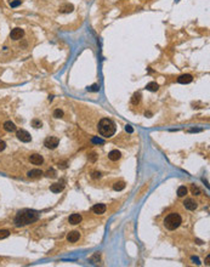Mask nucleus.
<instances>
[{
  "instance_id": "obj_1",
  "label": "nucleus",
  "mask_w": 210,
  "mask_h": 267,
  "mask_svg": "<svg viewBox=\"0 0 210 267\" xmlns=\"http://www.w3.org/2000/svg\"><path fill=\"white\" fill-rule=\"evenodd\" d=\"M40 217V214L38 211H35L33 209H23L19 210L17 215L15 216V226L16 227H23L29 223H33L35 221H38V219Z\"/></svg>"
},
{
  "instance_id": "obj_2",
  "label": "nucleus",
  "mask_w": 210,
  "mask_h": 267,
  "mask_svg": "<svg viewBox=\"0 0 210 267\" xmlns=\"http://www.w3.org/2000/svg\"><path fill=\"white\" fill-rule=\"evenodd\" d=\"M117 131L115 123L109 118H103L99 123V132L103 137H112Z\"/></svg>"
},
{
  "instance_id": "obj_3",
  "label": "nucleus",
  "mask_w": 210,
  "mask_h": 267,
  "mask_svg": "<svg viewBox=\"0 0 210 267\" xmlns=\"http://www.w3.org/2000/svg\"><path fill=\"white\" fill-rule=\"evenodd\" d=\"M181 223H182V219L180 215L176 213L169 214L168 216L164 219V226H165V228L169 231H174V229L178 228Z\"/></svg>"
},
{
  "instance_id": "obj_4",
  "label": "nucleus",
  "mask_w": 210,
  "mask_h": 267,
  "mask_svg": "<svg viewBox=\"0 0 210 267\" xmlns=\"http://www.w3.org/2000/svg\"><path fill=\"white\" fill-rule=\"evenodd\" d=\"M58 143H60V140H58L57 137H55V136H49L48 138H45L44 146L46 147V148H50V150H55V148L58 146Z\"/></svg>"
},
{
  "instance_id": "obj_5",
  "label": "nucleus",
  "mask_w": 210,
  "mask_h": 267,
  "mask_svg": "<svg viewBox=\"0 0 210 267\" xmlns=\"http://www.w3.org/2000/svg\"><path fill=\"white\" fill-rule=\"evenodd\" d=\"M16 136L21 142H30L32 141V136H30V134L27 130H23V129L18 130L17 134H16Z\"/></svg>"
},
{
  "instance_id": "obj_6",
  "label": "nucleus",
  "mask_w": 210,
  "mask_h": 267,
  "mask_svg": "<svg viewBox=\"0 0 210 267\" xmlns=\"http://www.w3.org/2000/svg\"><path fill=\"white\" fill-rule=\"evenodd\" d=\"M24 35V30L22 28H13L11 30V33H10V38H11L12 40H19Z\"/></svg>"
},
{
  "instance_id": "obj_7",
  "label": "nucleus",
  "mask_w": 210,
  "mask_h": 267,
  "mask_svg": "<svg viewBox=\"0 0 210 267\" xmlns=\"http://www.w3.org/2000/svg\"><path fill=\"white\" fill-rule=\"evenodd\" d=\"M183 207H185L187 210H196L197 207H198V204H197V202H196L194 199H192V198H186L185 202H183Z\"/></svg>"
},
{
  "instance_id": "obj_8",
  "label": "nucleus",
  "mask_w": 210,
  "mask_h": 267,
  "mask_svg": "<svg viewBox=\"0 0 210 267\" xmlns=\"http://www.w3.org/2000/svg\"><path fill=\"white\" fill-rule=\"evenodd\" d=\"M63 189H64V181L54 183V184H51L50 186V191L54 192V193H60V192H62Z\"/></svg>"
},
{
  "instance_id": "obj_9",
  "label": "nucleus",
  "mask_w": 210,
  "mask_h": 267,
  "mask_svg": "<svg viewBox=\"0 0 210 267\" xmlns=\"http://www.w3.org/2000/svg\"><path fill=\"white\" fill-rule=\"evenodd\" d=\"M80 238V233L78 232V231H72V232H69L67 234V240L69 243H75V242H78Z\"/></svg>"
},
{
  "instance_id": "obj_10",
  "label": "nucleus",
  "mask_w": 210,
  "mask_h": 267,
  "mask_svg": "<svg viewBox=\"0 0 210 267\" xmlns=\"http://www.w3.org/2000/svg\"><path fill=\"white\" fill-rule=\"evenodd\" d=\"M29 160H30V163L32 164H34V165H40V164H43V162H44V158H43V156H40V154H32L29 157Z\"/></svg>"
},
{
  "instance_id": "obj_11",
  "label": "nucleus",
  "mask_w": 210,
  "mask_h": 267,
  "mask_svg": "<svg viewBox=\"0 0 210 267\" xmlns=\"http://www.w3.org/2000/svg\"><path fill=\"white\" fill-rule=\"evenodd\" d=\"M193 80V76L191 74H182L177 78V83L180 84H189Z\"/></svg>"
},
{
  "instance_id": "obj_12",
  "label": "nucleus",
  "mask_w": 210,
  "mask_h": 267,
  "mask_svg": "<svg viewBox=\"0 0 210 267\" xmlns=\"http://www.w3.org/2000/svg\"><path fill=\"white\" fill-rule=\"evenodd\" d=\"M106 210H107V207L105 204H96L93 207V211L97 215H101V214H105L106 213Z\"/></svg>"
},
{
  "instance_id": "obj_13",
  "label": "nucleus",
  "mask_w": 210,
  "mask_h": 267,
  "mask_svg": "<svg viewBox=\"0 0 210 267\" xmlns=\"http://www.w3.org/2000/svg\"><path fill=\"white\" fill-rule=\"evenodd\" d=\"M68 221L70 225H78L81 221V215L80 214H72L68 219Z\"/></svg>"
},
{
  "instance_id": "obj_14",
  "label": "nucleus",
  "mask_w": 210,
  "mask_h": 267,
  "mask_svg": "<svg viewBox=\"0 0 210 267\" xmlns=\"http://www.w3.org/2000/svg\"><path fill=\"white\" fill-rule=\"evenodd\" d=\"M42 175H43V171L39 170V169H34V170H30L27 172V176L30 178H37V177H40Z\"/></svg>"
},
{
  "instance_id": "obj_15",
  "label": "nucleus",
  "mask_w": 210,
  "mask_h": 267,
  "mask_svg": "<svg viewBox=\"0 0 210 267\" xmlns=\"http://www.w3.org/2000/svg\"><path fill=\"white\" fill-rule=\"evenodd\" d=\"M4 129L6 130V131H9V132H13V131H16L17 127H16V125H15L12 121L7 120V121L4 123Z\"/></svg>"
},
{
  "instance_id": "obj_16",
  "label": "nucleus",
  "mask_w": 210,
  "mask_h": 267,
  "mask_svg": "<svg viewBox=\"0 0 210 267\" xmlns=\"http://www.w3.org/2000/svg\"><path fill=\"white\" fill-rule=\"evenodd\" d=\"M120 152L118 151V150H113V151H111L108 153V158L111 159V160H113V162H117L118 159H120Z\"/></svg>"
},
{
  "instance_id": "obj_17",
  "label": "nucleus",
  "mask_w": 210,
  "mask_h": 267,
  "mask_svg": "<svg viewBox=\"0 0 210 267\" xmlns=\"http://www.w3.org/2000/svg\"><path fill=\"white\" fill-rule=\"evenodd\" d=\"M146 89H147L148 91L156 92V91H158V89H159V85H158L156 81H151V83H148V84L146 85Z\"/></svg>"
},
{
  "instance_id": "obj_18",
  "label": "nucleus",
  "mask_w": 210,
  "mask_h": 267,
  "mask_svg": "<svg viewBox=\"0 0 210 267\" xmlns=\"http://www.w3.org/2000/svg\"><path fill=\"white\" fill-rule=\"evenodd\" d=\"M73 5L72 4H66V5H62V6L60 7V11L63 12V13H68V12H72L73 11Z\"/></svg>"
},
{
  "instance_id": "obj_19",
  "label": "nucleus",
  "mask_w": 210,
  "mask_h": 267,
  "mask_svg": "<svg viewBox=\"0 0 210 267\" xmlns=\"http://www.w3.org/2000/svg\"><path fill=\"white\" fill-rule=\"evenodd\" d=\"M124 188H125V182H123V181L115 182L113 184V189H114V191H123Z\"/></svg>"
},
{
  "instance_id": "obj_20",
  "label": "nucleus",
  "mask_w": 210,
  "mask_h": 267,
  "mask_svg": "<svg viewBox=\"0 0 210 267\" xmlns=\"http://www.w3.org/2000/svg\"><path fill=\"white\" fill-rule=\"evenodd\" d=\"M140 100H141V94L140 92H135V94L132 95V99H131L132 105H137L140 102Z\"/></svg>"
},
{
  "instance_id": "obj_21",
  "label": "nucleus",
  "mask_w": 210,
  "mask_h": 267,
  "mask_svg": "<svg viewBox=\"0 0 210 267\" xmlns=\"http://www.w3.org/2000/svg\"><path fill=\"white\" fill-rule=\"evenodd\" d=\"M187 194V188L185 186H180L177 189V196L178 197H185Z\"/></svg>"
},
{
  "instance_id": "obj_22",
  "label": "nucleus",
  "mask_w": 210,
  "mask_h": 267,
  "mask_svg": "<svg viewBox=\"0 0 210 267\" xmlns=\"http://www.w3.org/2000/svg\"><path fill=\"white\" fill-rule=\"evenodd\" d=\"M10 235V232L7 229H0V239H4V238H7Z\"/></svg>"
},
{
  "instance_id": "obj_23",
  "label": "nucleus",
  "mask_w": 210,
  "mask_h": 267,
  "mask_svg": "<svg viewBox=\"0 0 210 267\" xmlns=\"http://www.w3.org/2000/svg\"><path fill=\"white\" fill-rule=\"evenodd\" d=\"M54 117H55V118H62V117H63V111H62V109H55Z\"/></svg>"
},
{
  "instance_id": "obj_24",
  "label": "nucleus",
  "mask_w": 210,
  "mask_h": 267,
  "mask_svg": "<svg viewBox=\"0 0 210 267\" xmlns=\"http://www.w3.org/2000/svg\"><path fill=\"white\" fill-rule=\"evenodd\" d=\"M32 125L35 127V129H39V127H42V121L38 120V119H34L32 121Z\"/></svg>"
},
{
  "instance_id": "obj_25",
  "label": "nucleus",
  "mask_w": 210,
  "mask_h": 267,
  "mask_svg": "<svg viewBox=\"0 0 210 267\" xmlns=\"http://www.w3.org/2000/svg\"><path fill=\"white\" fill-rule=\"evenodd\" d=\"M88 90L91 91V92H97V91L100 90V86L97 85V84H94V85H91L90 88H88Z\"/></svg>"
},
{
  "instance_id": "obj_26",
  "label": "nucleus",
  "mask_w": 210,
  "mask_h": 267,
  "mask_svg": "<svg viewBox=\"0 0 210 267\" xmlns=\"http://www.w3.org/2000/svg\"><path fill=\"white\" fill-rule=\"evenodd\" d=\"M19 5H21V0H13V1L10 3V6L11 7H17Z\"/></svg>"
},
{
  "instance_id": "obj_27",
  "label": "nucleus",
  "mask_w": 210,
  "mask_h": 267,
  "mask_svg": "<svg viewBox=\"0 0 210 267\" xmlns=\"http://www.w3.org/2000/svg\"><path fill=\"white\" fill-rule=\"evenodd\" d=\"M46 175H48L49 177H56V171L54 170V169H50V170H48Z\"/></svg>"
},
{
  "instance_id": "obj_28",
  "label": "nucleus",
  "mask_w": 210,
  "mask_h": 267,
  "mask_svg": "<svg viewBox=\"0 0 210 267\" xmlns=\"http://www.w3.org/2000/svg\"><path fill=\"white\" fill-rule=\"evenodd\" d=\"M93 142H94V143H101V145H103V143H105V141L102 140V138H97V137H94V138H93Z\"/></svg>"
},
{
  "instance_id": "obj_29",
  "label": "nucleus",
  "mask_w": 210,
  "mask_h": 267,
  "mask_svg": "<svg viewBox=\"0 0 210 267\" xmlns=\"http://www.w3.org/2000/svg\"><path fill=\"white\" fill-rule=\"evenodd\" d=\"M5 148H6V143H5L4 141H1L0 140V152H3Z\"/></svg>"
},
{
  "instance_id": "obj_30",
  "label": "nucleus",
  "mask_w": 210,
  "mask_h": 267,
  "mask_svg": "<svg viewBox=\"0 0 210 267\" xmlns=\"http://www.w3.org/2000/svg\"><path fill=\"white\" fill-rule=\"evenodd\" d=\"M101 177V172L100 171H94L93 172V178H100Z\"/></svg>"
},
{
  "instance_id": "obj_31",
  "label": "nucleus",
  "mask_w": 210,
  "mask_h": 267,
  "mask_svg": "<svg viewBox=\"0 0 210 267\" xmlns=\"http://www.w3.org/2000/svg\"><path fill=\"white\" fill-rule=\"evenodd\" d=\"M192 191H193V194H199V193H201V189H199L198 187H192Z\"/></svg>"
},
{
  "instance_id": "obj_32",
  "label": "nucleus",
  "mask_w": 210,
  "mask_h": 267,
  "mask_svg": "<svg viewBox=\"0 0 210 267\" xmlns=\"http://www.w3.org/2000/svg\"><path fill=\"white\" fill-rule=\"evenodd\" d=\"M125 130H126L127 132H130V134H131L132 131H134V129H132V127H131L130 125H126V126H125Z\"/></svg>"
},
{
  "instance_id": "obj_33",
  "label": "nucleus",
  "mask_w": 210,
  "mask_h": 267,
  "mask_svg": "<svg viewBox=\"0 0 210 267\" xmlns=\"http://www.w3.org/2000/svg\"><path fill=\"white\" fill-rule=\"evenodd\" d=\"M209 259H210V256L208 255V256H207V260H205V264H207V265H209Z\"/></svg>"
}]
</instances>
